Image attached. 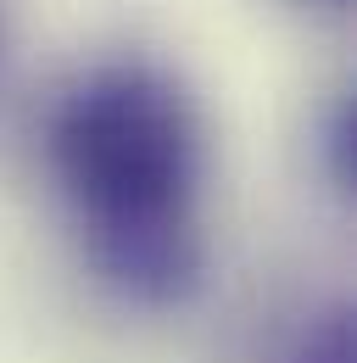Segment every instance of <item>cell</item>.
I'll list each match as a JSON object with an SVG mask.
<instances>
[{
    "label": "cell",
    "mask_w": 357,
    "mask_h": 363,
    "mask_svg": "<svg viewBox=\"0 0 357 363\" xmlns=\"http://www.w3.org/2000/svg\"><path fill=\"white\" fill-rule=\"evenodd\" d=\"M357 118L352 106H341L335 112V123H329V157H335V184H352L357 179Z\"/></svg>",
    "instance_id": "3957f363"
},
{
    "label": "cell",
    "mask_w": 357,
    "mask_h": 363,
    "mask_svg": "<svg viewBox=\"0 0 357 363\" xmlns=\"http://www.w3.org/2000/svg\"><path fill=\"white\" fill-rule=\"evenodd\" d=\"M50 168L112 291L145 308L196 296L207 269L196 224L201 123L162 67L106 62L84 73L50 118Z\"/></svg>",
    "instance_id": "6da1fadb"
},
{
    "label": "cell",
    "mask_w": 357,
    "mask_h": 363,
    "mask_svg": "<svg viewBox=\"0 0 357 363\" xmlns=\"http://www.w3.org/2000/svg\"><path fill=\"white\" fill-rule=\"evenodd\" d=\"M285 363H357V341H352V313L335 308L312 324L307 335L296 341V352Z\"/></svg>",
    "instance_id": "7a4b0ae2"
}]
</instances>
